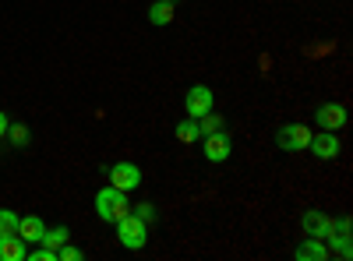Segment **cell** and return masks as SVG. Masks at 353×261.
Returning <instances> with one entry per match:
<instances>
[{"instance_id":"cell-1","label":"cell","mask_w":353,"mask_h":261,"mask_svg":"<svg viewBox=\"0 0 353 261\" xmlns=\"http://www.w3.org/2000/svg\"><path fill=\"white\" fill-rule=\"evenodd\" d=\"M131 212V201H128V191H117L113 184H106L99 194H96V216L103 222H117Z\"/></svg>"},{"instance_id":"cell-2","label":"cell","mask_w":353,"mask_h":261,"mask_svg":"<svg viewBox=\"0 0 353 261\" xmlns=\"http://www.w3.org/2000/svg\"><path fill=\"white\" fill-rule=\"evenodd\" d=\"M117 240H121V247L128 251H141L145 244H149V222H141L134 212H128L124 219H117Z\"/></svg>"},{"instance_id":"cell-3","label":"cell","mask_w":353,"mask_h":261,"mask_svg":"<svg viewBox=\"0 0 353 261\" xmlns=\"http://www.w3.org/2000/svg\"><path fill=\"white\" fill-rule=\"evenodd\" d=\"M307 141H311V127L307 124H283L276 131V145L283 152H304Z\"/></svg>"},{"instance_id":"cell-4","label":"cell","mask_w":353,"mask_h":261,"mask_svg":"<svg viewBox=\"0 0 353 261\" xmlns=\"http://www.w3.org/2000/svg\"><path fill=\"white\" fill-rule=\"evenodd\" d=\"M216 106V96H212V89L209 85H191L188 89V96H184V109H188V117H205Z\"/></svg>"},{"instance_id":"cell-5","label":"cell","mask_w":353,"mask_h":261,"mask_svg":"<svg viewBox=\"0 0 353 261\" xmlns=\"http://www.w3.org/2000/svg\"><path fill=\"white\" fill-rule=\"evenodd\" d=\"M106 177H110V184H113L117 191H134V187H141V169H138L134 163H128V159H124V163H113Z\"/></svg>"},{"instance_id":"cell-6","label":"cell","mask_w":353,"mask_h":261,"mask_svg":"<svg viewBox=\"0 0 353 261\" xmlns=\"http://www.w3.org/2000/svg\"><path fill=\"white\" fill-rule=\"evenodd\" d=\"M325 247H329V258H343V261H350V258H353V247H350V219H346V216H343V219H336L332 237L325 240Z\"/></svg>"},{"instance_id":"cell-7","label":"cell","mask_w":353,"mask_h":261,"mask_svg":"<svg viewBox=\"0 0 353 261\" xmlns=\"http://www.w3.org/2000/svg\"><path fill=\"white\" fill-rule=\"evenodd\" d=\"M314 124L321 131H343L346 127V106L343 103H321L314 109Z\"/></svg>"},{"instance_id":"cell-8","label":"cell","mask_w":353,"mask_h":261,"mask_svg":"<svg viewBox=\"0 0 353 261\" xmlns=\"http://www.w3.org/2000/svg\"><path fill=\"white\" fill-rule=\"evenodd\" d=\"M233 156V141H230V134L219 127V131H212V134H205V159L209 163H226Z\"/></svg>"},{"instance_id":"cell-9","label":"cell","mask_w":353,"mask_h":261,"mask_svg":"<svg viewBox=\"0 0 353 261\" xmlns=\"http://www.w3.org/2000/svg\"><path fill=\"white\" fill-rule=\"evenodd\" d=\"M332 226H336V219H332V216H325V212H318V209L304 212V237L329 240V237H332Z\"/></svg>"},{"instance_id":"cell-10","label":"cell","mask_w":353,"mask_h":261,"mask_svg":"<svg viewBox=\"0 0 353 261\" xmlns=\"http://www.w3.org/2000/svg\"><path fill=\"white\" fill-rule=\"evenodd\" d=\"M307 149L318 156V159H336L339 152H343V145H339V138H336V131H311V141H307Z\"/></svg>"},{"instance_id":"cell-11","label":"cell","mask_w":353,"mask_h":261,"mask_svg":"<svg viewBox=\"0 0 353 261\" xmlns=\"http://www.w3.org/2000/svg\"><path fill=\"white\" fill-rule=\"evenodd\" d=\"M293 258H297V261H329V247H325V240L304 237L297 244V251H293Z\"/></svg>"},{"instance_id":"cell-12","label":"cell","mask_w":353,"mask_h":261,"mask_svg":"<svg viewBox=\"0 0 353 261\" xmlns=\"http://www.w3.org/2000/svg\"><path fill=\"white\" fill-rule=\"evenodd\" d=\"M0 261H28V244L18 233L0 237Z\"/></svg>"},{"instance_id":"cell-13","label":"cell","mask_w":353,"mask_h":261,"mask_svg":"<svg viewBox=\"0 0 353 261\" xmlns=\"http://www.w3.org/2000/svg\"><path fill=\"white\" fill-rule=\"evenodd\" d=\"M43 233H46V222H43L39 216H21V222H18V237H21L25 244H39Z\"/></svg>"},{"instance_id":"cell-14","label":"cell","mask_w":353,"mask_h":261,"mask_svg":"<svg viewBox=\"0 0 353 261\" xmlns=\"http://www.w3.org/2000/svg\"><path fill=\"white\" fill-rule=\"evenodd\" d=\"M149 21L159 25V28L170 25V21H173V0H156V4L149 8Z\"/></svg>"},{"instance_id":"cell-15","label":"cell","mask_w":353,"mask_h":261,"mask_svg":"<svg viewBox=\"0 0 353 261\" xmlns=\"http://www.w3.org/2000/svg\"><path fill=\"white\" fill-rule=\"evenodd\" d=\"M173 134H176V141H184V145H194V141H201V131H198V121H194V117L181 121V124L173 127Z\"/></svg>"},{"instance_id":"cell-16","label":"cell","mask_w":353,"mask_h":261,"mask_svg":"<svg viewBox=\"0 0 353 261\" xmlns=\"http://www.w3.org/2000/svg\"><path fill=\"white\" fill-rule=\"evenodd\" d=\"M68 240H71V229H68V226H53V229H46V233H43V240H39V244H46V247H53V251H57V247L68 244Z\"/></svg>"},{"instance_id":"cell-17","label":"cell","mask_w":353,"mask_h":261,"mask_svg":"<svg viewBox=\"0 0 353 261\" xmlns=\"http://www.w3.org/2000/svg\"><path fill=\"white\" fill-rule=\"evenodd\" d=\"M223 124H226V121L219 117L216 109H209V113H205V117H198V131H201V138H205V134H212V131H219Z\"/></svg>"},{"instance_id":"cell-18","label":"cell","mask_w":353,"mask_h":261,"mask_svg":"<svg viewBox=\"0 0 353 261\" xmlns=\"http://www.w3.org/2000/svg\"><path fill=\"white\" fill-rule=\"evenodd\" d=\"M4 138H11L14 149H25V145L32 141V134H28V127H25V124H8V134H4Z\"/></svg>"},{"instance_id":"cell-19","label":"cell","mask_w":353,"mask_h":261,"mask_svg":"<svg viewBox=\"0 0 353 261\" xmlns=\"http://www.w3.org/2000/svg\"><path fill=\"white\" fill-rule=\"evenodd\" d=\"M18 222H21V216H18V212H11V209H0V237L18 233Z\"/></svg>"},{"instance_id":"cell-20","label":"cell","mask_w":353,"mask_h":261,"mask_svg":"<svg viewBox=\"0 0 353 261\" xmlns=\"http://www.w3.org/2000/svg\"><path fill=\"white\" fill-rule=\"evenodd\" d=\"M57 261H81V247H74L71 240L57 247Z\"/></svg>"},{"instance_id":"cell-21","label":"cell","mask_w":353,"mask_h":261,"mask_svg":"<svg viewBox=\"0 0 353 261\" xmlns=\"http://www.w3.org/2000/svg\"><path fill=\"white\" fill-rule=\"evenodd\" d=\"M131 212H134L141 222H156V205H149V201H141V205H134Z\"/></svg>"},{"instance_id":"cell-22","label":"cell","mask_w":353,"mask_h":261,"mask_svg":"<svg viewBox=\"0 0 353 261\" xmlns=\"http://www.w3.org/2000/svg\"><path fill=\"white\" fill-rule=\"evenodd\" d=\"M28 261H57V251L46 247V244H39L36 251H28Z\"/></svg>"},{"instance_id":"cell-23","label":"cell","mask_w":353,"mask_h":261,"mask_svg":"<svg viewBox=\"0 0 353 261\" xmlns=\"http://www.w3.org/2000/svg\"><path fill=\"white\" fill-rule=\"evenodd\" d=\"M8 124H11V121H8V113H4V109H0V138H4V134H8Z\"/></svg>"},{"instance_id":"cell-24","label":"cell","mask_w":353,"mask_h":261,"mask_svg":"<svg viewBox=\"0 0 353 261\" xmlns=\"http://www.w3.org/2000/svg\"><path fill=\"white\" fill-rule=\"evenodd\" d=\"M173 4H176V0H173Z\"/></svg>"}]
</instances>
